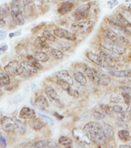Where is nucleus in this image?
Returning a JSON list of instances; mask_svg holds the SVG:
<instances>
[{
  "label": "nucleus",
  "instance_id": "1",
  "mask_svg": "<svg viewBox=\"0 0 131 148\" xmlns=\"http://www.w3.org/2000/svg\"><path fill=\"white\" fill-rule=\"evenodd\" d=\"M83 131L91 141L99 146L103 145L107 139L102 126L96 122H89L83 127Z\"/></svg>",
  "mask_w": 131,
  "mask_h": 148
},
{
  "label": "nucleus",
  "instance_id": "2",
  "mask_svg": "<svg viewBox=\"0 0 131 148\" xmlns=\"http://www.w3.org/2000/svg\"><path fill=\"white\" fill-rule=\"evenodd\" d=\"M95 22L94 21H83L74 23L71 25V30L77 34L89 33L94 28Z\"/></svg>",
  "mask_w": 131,
  "mask_h": 148
},
{
  "label": "nucleus",
  "instance_id": "3",
  "mask_svg": "<svg viewBox=\"0 0 131 148\" xmlns=\"http://www.w3.org/2000/svg\"><path fill=\"white\" fill-rule=\"evenodd\" d=\"M90 9H91V2L81 5L74 10L73 12V17L76 21L86 19L90 15Z\"/></svg>",
  "mask_w": 131,
  "mask_h": 148
},
{
  "label": "nucleus",
  "instance_id": "4",
  "mask_svg": "<svg viewBox=\"0 0 131 148\" xmlns=\"http://www.w3.org/2000/svg\"><path fill=\"white\" fill-rule=\"evenodd\" d=\"M4 71L12 76H19L24 73V69L16 60H12L9 62L4 67Z\"/></svg>",
  "mask_w": 131,
  "mask_h": 148
},
{
  "label": "nucleus",
  "instance_id": "5",
  "mask_svg": "<svg viewBox=\"0 0 131 148\" xmlns=\"http://www.w3.org/2000/svg\"><path fill=\"white\" fill-rule=\"evenodd\" d=\"M45 93H46L47 97L49 98V101L51 102L54 106L57 107V108H64L63 103L61 101V100H60V97H59V95H58L56 91H55L52 87H46V88H45Z\"/></svg>",
  "mask_w": 131,
  "mask_h": 148
},
{
  "label": "nucleus",
  "instance_id": "6",
  "mask_svg": "<svg viewBox=\"0 0 131 148\" xmlns=\"http://www.w3.org/2000/svg\"><path fill=\"white\" fill-rule=\"evenodd\" d=\"M100 45L103 49H107L108 51H111L113 53L117 54V55H123L126 51V49L125 48L120 46L119 44H116V43L112 42V41H110L109 39L106 40L105 42H101Z\"/></svg>",
  "mask_w": 131,
  "mask_h": 148
},
{
  "label": "nucleus",
  "instance_id": "7",
  "mask_svg": "<svg viewBox=\"0 0 131 148\" xmlns=\"http://www.w3.org/2000/svg\"><path fill=\"white\" fill-rule=\"evenodd\" d=\"M2 129L5 132H17L18 124L16 120L14 121L12 118L7 116H3L1 121Z\"/></svg>",
  "mask_w": 131,
  "mask_h": 148
},
{
  "label": "nucleus",
  "instance_id": "8",
  "mask_svg": "<svg viewBox=\"0 0 131 148\" xmlns=\"http://www.w3.org/2000/svg\"><path fill=\"white\" fill-rule=\"evenodd\" d=\"M104 34L106 36L107 39H109L112 42H115L116 44H124V43H129V40L124 36H122L116 34L112 30L110 29H106L104 31Z\"/></svg>",
  "mask_w": 131,
  "mask_h": 148
},
{
  "label": "nucleus",
  "instance_id": "9",
  "mask_svg": "<svg viewBox=\"0 0 131 148\" xmlns=\"http://www.w3.org/2000/svg\"><path fill=\"white\" fill-rule=\"evenodd\" d=\"M87 57L89 58L91 62L95 63L96 64H97L99 66L102 67L103 69H110L111 66L109 64V62H107V61H105L101 56H98L96 54L93 53V52H87Z\"/></svg>",
  "mask_w": 131,
  "mask_h": 148
},
{
  "label": "nucleus",
  "instance_id": "10",
  "mask_svg": "<svg viewBox=\"0 0 131 148\" xmlns=\"http://www.w3.org/2000/svg\"><path fill=\"white\" fill-rule=\"evenodd\" d=\"M53 33L56 36V37L62 38V39L74 41L76 38V36L75 34L72 33V32L67 31L66 29H61V28H57V29H54Z\"/></svg>",
  "mask_w": 131,
  "mask_h": 148
},
{
  "label": "nucleus",
  "instance_id": "11",
  "mask_svg": "<svg viewBox=\"0 0 131 148\" xmlns=\"http://www.w3.org/2000/svg\"><path fill=\"white\" fill-rule=\"evenodd\" d=\"M57 84L59 86H60V88L62 89V90H64L67 92V94L72 97H75V98H78V97H80V95H79V93H78L77 91H76L74 89H73L70 86V84L68 83V82H65L62 79H59L57 81Z\"/></svg>",
  "mask_w": 131,
  "mask_h": 148
},
{
  "label": "nucleus",
  "instance_id": "12",
  "mask_svg": "<svg viewBox=\"0 0 131 148\" xmlns=\"http://www.w3.org/2000/svg\"><path fill=\"white\" fill-rule=\"evenodd\" d=\"M109 23L110 25V26L113 28L114 30L119 32L120 34H123V35H129L128 30L126 29V27L124 25H123L121 22L117 19V18H112V19L109 20Z\"/></svg>",
  "mask_w": 131,
  "mask_h": 148
},
{
  "label": "nucleus",
  "instance_id": "13",
  "mask_svg": "<svg viewBox=\"0 0 131 148\" xmlns=\"http://www.w3.org/2000/svg\"><path fill=\"white\" fill-rule=\"evenodd\" d=\"M73 135L76 138V140L80 143H83L86 144H91V140L87 137V135L85 134L83 130H81L78 128H74L73 130Z\"/></svg>",
  "mask_w": 131,
  "mask_h": 148
},
{
  "label": "nucleus",
  "instance_id": "14",
  "mask_svg": "<svg viewBox=\"0 0 131 148\" xmlns=\"http://www.w3.org/2000/svg\"><path fill=\"white\" fill-rule=\"evenodd\" d=\"M19 117L20 119H33L36 117V112L33 109L24 107L21 109Z\"/></svg>",
  "mask_w": 131,
  "mask_h": 148
},
{
  "label": "nucleus",
  "instance_id": "15",
  "mask_svg": "<svg viewBox=\"0 0 131 148\" xmlns=\"http://www.w3.org/2000/svg\"><path fill=\"white\" fill-rule=\"evenodd\" d=\"M74 3L71 1H67V2H62L59 5L57 9V12L60 15H66L68 12L71 11L73 9Z\"/></svg>",
  "mask_w": 131,
  "mask_h": 148
},
{
  "label": "nucleus",
  "instance_id": "16",
  "mask_svg": "<svg viewBox=\"0 0 131 148\" xmlns=\"http://www.w3.org/2000/svg\"><path fill=\"white\" fill-rule=\"evenodd\" d=\"M54 76L56 77L58 79H62L65 82H68L70 85H73L74 82L73 77H71V75H69V73L66 70H62V71H59L56 73H54Z\"/></svg>",
  "mask_w": 131,
  "mask_h": 148
},
{
  "label": "nucleus",
  "instance_id": "17",
  "mask_svg": "<svg viewBox=\"0 0 131 148\" xmlns=\"http://www.w3.org/2000/svg\"><path fill=\"white\" fill-rule=\"evenodd\" d=\"M31 147H58V145L51 140H41L32 144Z\"/></svg>",
  "mask_w": 131,
  "mask_h": 148
},
{
  "label": "nucleus",
  "instance_id": "18",
  "mask_svg": "<svg viewBox=\"0 0 131 148\" xmlns=\"http://www.w3.org/2000/svg\"><path fill=\"white\" fill-rule=\"evenodd\" d=\"M20 65L24 69V72L29 75H36L37 73L38 69L35 68L33 64H32L29 61H23L20 63Z\"/></svg>",
  "mask_w": 131,
  "mask_h": 148
},
{
  "label": "nucleus",
  "instance_id": "19",
  "mask_svg": "<svg viewBox=\"0 0 131 148\" xmlns=\"http://www.w3.org/2000/svg\"><path fill=\"white\" fill-rule=\"evenodd\" d=\"M46 121L40 118H33L29 122V126L34 130H40L46 126Z\"/></svg>",
  "mask_w": 131,
  "mask_h": 148
},
{
  "label": "nucleus",
  "instance_id": "20",
  "mask_svg": "<svg viewBox=\"0 0 131 148\" xmlns=\"http://www.w3.org/2000/svg\"><path fill=\"white\" fill-rule=\"evenodd\" d=\"M34 45L37 49L40 50H44V49H49V46L46 42V38L45 37L38 36L35 41H34Z\"/></svg>",
  "mask_w": 131,
  "mask_h": 148
},
{
  "label": "nucleus",
  "instance_id": "21",
  "mask_svg": "<svg viewBox=\"0 0 131 148\" xmlns=\"http://www.w3.org/2000/svg\"><path fill=\"white\" fill-rule=\"evenodd\" d=\"M85 73L87 75V77L92 82H94L98 84V72L94 69L92 68H87L85 70Z\"/></svg>",
  "mask_w": 131,
  "mask_h": 148
},
{
  "label": "nucleus",
  "instance_id": "22",
  "mask_svg": "<svg viewBox=\"0 0 131 148\" xmlns=\"http://www.w3.org/2000/svg\"><path fill=\"white\" fill-rule=\"evenodd\" d=\"M35 104L39 108L42 109V110H45V108H47L49 107V104H48L46 98L43 95H39L36 97Z\"/></svg>",
  "mask_w": 131,
  "mask_h": 148
},
{
  "label": "nucleus",
  "instance_id": "23",
  "mask_svg": "<svg viewBox=\"0 0 131 148\" xmlns=\"http://www.w3.org/2000/svg\"><path fill=\"white\" fill-rule=\"evenodd\" d=\"M11 82L9 74L0 69V86H6Z\"/></svg>",
  "mask_w": 131,
  "mask_h": 148
},
{
  "label": "nucleus",
  "instance_id": "24",
  "mask_svg": "<svg viewBox=\"0 0 131 148\" xmlns=\"http://www.w3.org/2000/svg\"><path fill=\"white\" fill-rule=\"evenodd\" d=\"M109 73L114 77H131V71L121 70V71H110Z\"/></svg>",
  "mask_w": 131,
  "mask_h": 148
},
{
  "label": "nucleus",
  "instance_id": "25",
  "mask_svg": "<svg viewBox=\"0 0 131 148\" xmlns=\"http://www.w3.org/2000/svg\"><path fill=\"white\" fill-rule=\"evenodd\" d=\"M110 77L108 75L104 73L98 74V84H101L103 86H107L110 82Z\"/></svg>",
  "mask_w": 131,
  "mask_h": 148
},
{
  "label": "nucleus",
  "instance_id": "26",
  "mask_svg": "<svg viewBox=\"0 0 131 148\" xmlns=\"http://www.w3.org/2000/svg\"><path fill=\"white\" fill-rule=\"evenodd\" d=\"M74 79L82 86H85L87 84V77H85V75L80 71H76L73 74Z\"/></svg>",
  "mask_w": 131,
  "mask_h": 148
},
{
  "label": "nucleus",
  "instance_id": "27",
  "mask_svg": "<svg viewBox=\"0 0 131 148\" xmlns=\"http://www.w3.org/2000/svg\"><path fill=\"white\" fill-rule=\"evenodd\" d=\"M111 52V51H110ZM110 51H108L107 49L106 50H102V51H100V56L101 57L105 60V61H107V62H113L114 60L116 59V56H113V54L110 53Z\"/></svg>",
  "mask_w": 131,
  "mask_h": 148
},
{
  "label": "nucleus",
  "instance_id": "28",
  "mask_svg": "<svg viewBox=\"0 0 131 148\" xmlns=\"http://www.w3.org/2000/svg\"><path fill=\"white\" fill-rule=\"evenodd\" d=\"M116 18H117V19L122 23L123 25H124V26L126 27V29H127L128 31H131V23L127 19V18H126L123 14L120 13V12L117 13L116 14Z\"/></svg>",
  "mask_w": 131,
  "mask_h": 148
},
{
  "label": "nucleus",
  "instance_id": "29",
  "mask_svg": "<svg viewBox=\"0 0 131 148\" xmlns=\"http://www.w3.org/2000/svg\"><path fill=\"white\" fill-rule=\"evenodd\" d=\"M102 127L103 129V131H104L105 135H106L107 139H110L113 137L114 131H113V128L112 127L111 125H110L109 124H103L102 125Z\"/></svg>",
  "mask_w": 131,
  "mask_h": 148
},
{
  "label": "nucleus",
  "instance_id": "30",
  "mask_svg": "<svg viewBox=\"0 0 131 148\" xmlns=\"http://www.w3.org/2000/svg\"><path fill=\"white\" fill-rule=\"evenodd\" d=\"M118 137H120V139L123 141L127 142L129 141L131 138L130 133L127 130H120L118 132Z\"/></svg>",
  "mask_w": 131,
  "mask_h": 148
},
{
  "label": "nucleus",
  "instance_id": "31",
  "mask_svg": "<svg viewBox=\"0 0 131 148\" xmlns=\"http://www.w3.org/2000/svg\"><path fill=\"white\" fill-rule=\"evenodd\" d=\"M59 143L62 144L65 147H73V140L69 137L66 136H62L59 139Z\"/></svg>",
  "mask_w": 131,
  "mask_h": 148
},
{
  "label": "nucleus",
  "instance_id": "32",
  "mask_svg": "<svg viewBox=\"0 0 131 148\" xmlns=\"http://www.w3.org/2000/svg\"><path fill=\"white\" fill-rule=\"evenodd\" d=\"M34 56L39 62H46L49 59V56L46 53L42 52V51H36V52H35Z\"/></svg>",
  "mask_w": 131,
  "mask_h": 148
},
{
  "label": "nucleus",
  "instance_id": "33",
  "mask_svg": "<svg viewBox=\"0 0 131 148\" xmlns=\"http://www.w3.org/2000/svg\"><path fill=\"white\" fill-rule=\"evenodd\" d=\"M16 53L21 56H27V55H28L27 48L26 47L25 45L22 44V43L17 45V46L16 47Z\"/></svg>",
  "mask_w": 131,
  "mask_h": 148
},
{
  "label": "nucleus",
  "instance_id": "34",
  "mask_svg": "<svg viewBox=\"0 0 131 148\" xmlns=\"http://www.w3.org/2000/svg\"><path fill=\"white\" fill-rule=\"evenodd\" d=\"M0 13L6 16H8L9 14L11 13V8L9 5L8 3H4L0 6Z\"/></svg>",
  "mask_w": 131,
  "mask_h": 148
},
{
  "label": "nucleus",
  "instance_id": "35",
  "mask_svg": "<svg viewBox=\"0 0 131 148\" xmlns=\"http://www.w3.org/2000/svg\"><path fill=\"white\" fill-rule=\"evenodd\" d=\"M50 55H51L52 57H53L56 59H62L63 56H64L62 51L56 49H52L50 50Z\"/></svg>",
  "mask_w": 131,
  "mask_h": 148
},
{
  "label": "nucleus",
  "instance_id": "36",
  "mask_svg": "<svg viewBox=\"0 0 131 148\" xmlns=\"http://www.w3.org/2000/svg\"><path fill=\"white\" fill-rule=\"evenodd\" d=\"M16 123L18 124V129H17V132L21 135H23L26 131V128L25 126V124L22 121H19V120H16Z\"/></svg>",
  "mask_w": 131,
  "mask_h": 148
},
{
  "label": "nucleus",
  "instance_id": "37",
  "mask_svg": "<svg viewBox=\"0 0 131 148\" xmlns=\"http://www.w3.org/2000/svg\"><path fill=\"white\" fill-rule=\"evenodd\" d=\"M72 47V44L68 42H65V41H62L59 43V48L60 49L62 50V51H67L69 50Z\"/></svg>",
  "mask_w": 131,
  "mask_h": 148
},
{
  "label": "nucleus",
  "instance_id": "38",
  "mask_svg": "<svg viewBox=\"0 0 131 148\" xmlns=\"http://www.w3.org/2000/svg\"><path fill=\"white\" fill-rule=\"evenodd\" d=\"M42 36H43V37H45L46 38V40H49V41H50V42H55V41L56 40V36H55V35L53 36L50 32L47 31V30L43 32Z\"/></svg>",
  "mask_w": 131,
  "mask_h": 148
},
{
  "label": "nucleus",
  "instance_id": "39",
  "mask_svg": "<svg viewBox=\"0 0 131 148\" xmlns=\"http://www.w3.org/2000/svg\"><path fill=\"white\" fill-rule=\"evenodd\" d=\"M101 109L103 111L106 112V114L108 115H111L112 113H113V108L108 105V104H101Z\"/></svg>",
  "mask_w": 131,
  "mask_h": 148
},
{
  "label": "nucleus",
  "instance_id": "40",
  "mask_svg": "<svg viewBox=\"0 0 131 148\" xmlns=\"http://www.w3.org/2000/svg\"><path fill=\"white\" fill-rule=\"evenodd\" d=\"M121 95H122V97L123 99V101L125 102V104L129 105L131 102V95L125 92H121Z\"/></svg>",
  "mask_w": 131,
  "mask_h": 148
},
{
  "label": "nucleus",
  "instance_id": "41",
  "mask_svg": "<svg viewBox=\"0 0 131 148\" xmlns=\"http://www.w3.org/2000/svg\"><path fill=\"white\" fill-rule=\"evenodd\" d=\"M93 117L95 118L96 120L97 121H100V120H103L105 118V115L103 114H102L100 111H95V112L93 114Z\"/></svg>",
  "mask_w": 131,
  "mask_h": 148
},
{
  "label": "nucleus",
  "instance_id": "42",
  "mask_svg": "<svg viewBox=\"0 0 131 148\" xmlns=\"http://www.w3.org/2000/svg\"><path fill=\"white\" fill-rule=\"evenodd\" d=\"M116 124L118 127H120L127 128V125L124 122V120L121 119V118H119V119L116 121Z\"/></svg>",
  "mask_w": 131,
  "mask_h": 148
},
{
  "label": "nucleus",
  "instance_id": "43",
  "mask_svg": "<svg viewBox=\"0 0 131 148\" xmlns=\"http://www.w3.org/2000/svg\"><path fill=\"white\" fill-rule=\"evenodd\" d=\"M113 111L116 113H118V114H121V113L123 112L122 107L120 105H118V104H116L113 107Z\"/></svg>",
  "mask_w": 131,
  "mask_h": 148
},
{
  "label": "nucleus",
  "instance_id": "44",
  "mask_svg": "<svg viewBox=\"0 0 131 148\" xmlns=\"http://www.w3.org/2000/svg\"><path fill=\"white\" fill-rule=\"evenodd\" d=\"M120 91H121V92L127 93V94H129L130 95H131V88L130 87H127V86L120 87Z\"/></svg>",
  "mask_w": 131,
  "mask_h": 148
},
{
  "label": "nucleus",
  "instance_id": "45",
  "mask_svg": "<svg viewBox=\"0 0 131 148\" xmlns=\"http://www.w3.org/2000/svg\"><path fill=\"white\" fill-rule=\"evenodd\" d=\"M0 146L2 147H6L7 146L6 138L3 136H2V135L0 136Z\"/></svg>",
  "mask_w": 131,
  "mask_h": 148
},
{
  "label": "nucleus",
  "instance_id": "46",
  "mask_svg": "<svg viewBox=\"0 0 131 148\" xmlns=\"http://www.w3.org/2000/svg\"><path fill=\"white\" fill-rule=\"evenodd\" d=\"M108 4L110 5V9H113L116 5H118V1L117 0H112V1H110L108 2Z\"/></svg>",
  "mask_w": 131,
  "mask_h": 148
},
{
  "label": "nucleus",
  "instance_id": "47",
  "mask_svg": "<svg viewBox=\"0 0 131 148\" xmlns=\"http://www.w3.org/2000/svg\"><path fill=\"white\" fill-rule=\"evenodd\" d=\"M6 25L5 22V16L0 13V27H4Z\"/></svg>",
  "mask_w": 131,
  "mask_h": 148
},
{
  "label": "nucleus",
  "instance_id": "48",
  "mask_svg": "<svg viewBox=\"0 0 131 148\" xmlns=\"http://www.w3.org/2000/svg\"><path fill=\"white\" fill-rule=\"evenodd\" d=\"M39 115H40V117H42V118H45V119H46L47 121H49V122H51L52 124H53V119L52 118H50V117H47V116H46V115L42 114H41V113H39Z\"/></svg>",
  "mask_w": 131,
  "mask_h": 148
},
{
  "label": "nucleus",
  "instance_id": "49",
  "mask_svg": "<svg viewBox=\"0 0 131 148\" xmlns=\"http://www.w3.org/2000/svg\"><path fill=\"white\" fill-rule=\"evenodd\" d=\"M33 2L36 6H41L43 3V1L42 0H33Z\"/></svg>",
  "mask_w": 131,
  "mask_h": 148
},
{
  "label": "nucleus",
  "instance_id": "50",
  "mask_svg": "<svg viewBox=\"0 0 131 148\" xmlns=\"http://www.w3.org/2000/svg\"><path fill=\"white\" fill-rule=\"evenodd\" d=\"M6 36V32L1 31L0 30V40L5 39Z\"/></svg>",
  "mask_w": 131,
  "mask_h": 148
},
{
  "label": "nucleus",
  "instance_id": "51",
  "mask_svg": "<svg viewBox=\"0 0 131 148\" xmlns=\"http://www.w3.org/2000/svg\"><path fill=\"white\" fill-rule=\"evenodd\" d=\"M53 115H54V116H56V118H58V119H59V120L63 119V116H62V115L59 114H58L57 112H54L53 113Z\"/></svg>",
  "mask_w": 131,
  "mask_h": 148
},
{
  "label": "nucleus",
  "instance_id": "52",
  "mask_svg": "<svg viewBox=\"0 0 131 148\" xmlns=\"http://www.w3.org/2000/svg\"><path fill=\"white\" fill-rule=\"evenodd\" d=\"M1 49H2V52H5V51H6L7 49H8V45H4L1 46Z\"/></svg>",
  "mask_w": 131,
  "mask_h": 148
},
{
  "label": "nucleus",
  "instance_id": "53",
  "mask_svg": "<svg viewBox=\"0 0 131 148\" xmlns=\"http://www.w3.org/2000/svg\"><path fill=\"white\" fill-rule=\"evenodd\" d=\"M115 98H116V100H111V101H113V102H116V103H117V102H122V101H123L122 99H121V98H120V97H115Z\"/></svg>",
  "mask_w": 131,
  "mask_h": 148
},
{
  "label": "nucleus",
  "instance_id": "54",
  "mask_svg": "<svg viewBox=\"0 0 131 148\" xmlns=\"http://www.w3.org/2000/svg\"><path fill=\"white\" fill-rule=\"evenodd\" d=\"M120 148H130V145H127V144H122V145H120Z\"/></svg>",
  "mask_w": 131,
  "mask_h": 148
},
{
  "label": "nucleus",
  "instance_id": "55",
  "mask_svg": "<svg viewBox=\"0 0 131 148\" xmlns=\"http://www.w3.org/2000/svg\"><path fill=\"white\" fill-rule=\"evenodd\" d=\"M25 1H26V2L27 5L31 4L32 2H33V0H25Z\"/></svg>",
  "mask_w": 131,
  "mask_h": 148
},
{
  "label": "nucleus",
  "instance_id": "56",
  "mask_svg": "<svg viewBox=\"0 0 131 148\" xmlns=\"http://www.w3.org/2000/svg\"><path fill=\"white\" fill-rule=\"evenodd\" d=\"M127 112H130V111H131V102H130V104H129V107H128V108L127 109Z\"/></svg>",
  "mask_w": 131,
  "mask_h": 148
},
{
  "label": "nucleus",
  "instance_id": "57",
  "mask_svg": "<svg viewBox=\"0 0 131 148\" xmlns=\"http://www.w3.org/2000/svg\"><path fill=\"white\" fill-rule=\"evenodd\" d=\"M9 38H13L14 36H15V33H14V32H11V33H9Z\"/></svg>",
  "mask_w": 131,
  "mask_h": 148
},
{
  "label": "nucleus",
  "instance_id": "58",
  "mask_svg": "<svg viewBox=\"0 0 131 148\" xmlns=\"http://www.w3.org/2000/svg\"><path fill=\"white\" fill-rule=\"evenodd\" d=\"M2 117H3V116H2V112L0 111V123H1V121H2Z\"/></svg>",
  "mask_w": 131,
  "mask_h": 148
},
{
  "label": "nucleus",
  "instance_id": "59",
  "mask_svg": "<svg viewBox=\"0 0 131 148\" xmlns=\"http://www.w3.org/2000/svg\"><path fill=\"white\" fill-rule=\"evenodd\" d=\"M128 9H129L130 11L131 12V4L129 5V6H128Z\"/></svg>",
  "mask_w": 131,
  "mask_h": 148
},
{
  "label": "nucleus",
  "instance_id": "60",
  "mask_svg": "<svg viewBox=\"0 0 131 148\" xmlns=\"http://www.w3.org/2000/svg\"><path fill=\"white\" fill-rule=\"evenodd\" d=\"M131 2V0H126V2Z\"/></svg>",
  "mask_w": 131,
  "mask_h": 148
}]
</instances>
